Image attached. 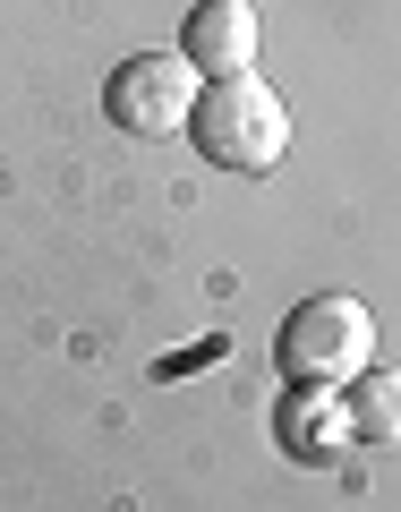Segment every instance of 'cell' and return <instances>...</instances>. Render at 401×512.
I'll list each match as a JSON object with an SVG mask.
<instances>
[{
    "label": "cell",
    "instance_id": "obj_1",
    "mask_svg": "<svg viewBox=\"0 0 401 512\" xmlns=\"http://www.w3.org/2000/svg\"><path fill=\"white\" fill-rule=\"evenodd\" d=\"M188 137H197V154L222 163V171H274L282 154H291V111H282V94L265 86V77H222V86H205V103L188 111Z\"/></svg>",
    "mask_w": 401,
    "mask_h": 512
},
{
    "label": "cell",
    "instance_id": "obj_2",
    "mask_svg": "<svg viewBox=\"0 0 401 512\" xmlns=\"http://www.w3.org/2000/svg\"><path fill=\"white\" fill-rule=\"evenodd\" d=\"M282 367L291 384H350L359 367H376V316L350 291H316L282 325Z\"/></svg>",
    "mask_w": 401,
    "mask_h": 512
},
{
    "label": "cell",
    "instance_id": "obj_3",
    "mask_svg": "<svg viewBox=\"0 0 401 512\" xmlns=\"http://www.w3.org/2000/svg\"><path fill=\"white\" fill-rule=\"evenodd\" d=\"M111 120L128 128V137H171V128H188V111H197V69H188L180 52H137L111 69Z\"/></svg>",
    "mask_w": 401,
    "mask_h": 512
},
{
    "label": "cell",
    "instance_id": "obj_4",
    "mask_svg": "<svg viewBox=\"0 0 401 512\" xmlns=\"http://www.w3.org/2000/svg\"><path fill=\"white\" fill-rule=\"evenodd\" d=\"M180 60L197 77H256V9L248 0H197L180 26Z\"/></svg>",
    "mask_w": 401,
    "mask_h": 512
},
{
    "label": "cell",
    "instance_id": "obj_5",
    "mask_svg": "<svg viewBox=\"0 0 401 512\" xmlns=\"http://www.w3.org/2000/svg\"><path fill=\"white\" fill-rule=\"evenodd\" d=\"M274 436L291 461H342L350 444H359V427H350L342 410V384H299L291 402L274 410Z\"/></svg>",
    "mask_w": 401,
    "mask_h": 512
},
{
    "label": "cell",
    "instance_id": "obj_6",
    "mask_svg": "<svg viewBox=\"0 0 401 512\" xmlns=\"http://www.w3.org/2000/svg\"><path fill=\"white\" fill-rule=\"evenodd\" d=\"M342 410L359 427V444H401V367H359L342 384Z\"/></svg>",
    "mask_w": 401,
    "mask_h": 512
}]
</instances>
